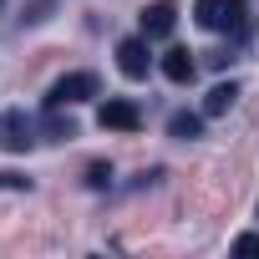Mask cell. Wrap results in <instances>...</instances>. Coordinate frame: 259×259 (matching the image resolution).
<instances>
[{
  "instance_id": "6da1fadb",
  "label": "cell",
  "mask_w": 259,
  "mask_h": 259,
  "mask_svg": "<svg viewBox=\"0 0 259 259\" xmlns=\"http://www.w3.org/2000/svg\"><path fill=\"white\" fill-rule=\"evenodd\" d=\"M92 97H102L97 71H71V76H61V81L46 92V107H76V102H92Z\"/></svg>"
},
{
  "instance_id": "7a4b0ae2",
  "label": "cell",
  "mask_w": 259,
  "mask_h": 259,
  "mask_svg": "<svg viewBox=\"0 0 259 259\" xmlns=\"http://www.w3.org/2000/svg\"><path fill=\"white\" fill-rule=\"evenodd\" d=\"M193 21L203 31H239L244 26V0H198Z\"/></svg>"
},
{
  "instance_id": "3957f363",
  "label": "cell",
  "mask_w": 259,
  "mask_h": 259,
  "mask_svg": "<svg viewBox=\"0 0 259 259\" xmlns=\"http://www.w3.org/2000/svg\"><path fill=\"white\" fill-rule=\"evenodd\" d=\"M97 122L107 127V133H138V127H143V107L127 102V97H107L97 107Z\"/></svg>"
},
{
  "instance_id": "277c9868",
  "label": "cell",
  "mask_w": 259,
  "mask_h": 259,
  "mask_svg": "<svg viewBox=\"0 0 259 259\" xmlns=\"http://www.w3.org/2000/svg\"><path fill=\"white\" fill-rule=\"evenodd\" d=\"M117 66H122V76H127V81H143V76L153 71L148 36H127V41H117Z\"/></svg>"
},
{
  "instance_id": "5b68a950",
  "label": "cell",
  "mask_w": 259,
  "mask_h": 259,
  "mask_svg": "<svg viewBox=\"0 0 259 259\" xmlns=\"http://www.w3.org/2000/svg\"><path fill=\"white\" fill-rule=\"evenodd\" d=\"M31 143H36V127H31L26 112H6L0 117V148L6 153H26Z\"/></svg>"
},
{
  "instance_id": "8992f818",
  "label": "cell",
  "mask_w": 259,
  "mask_h": 259,
  "mask_svg": "<svg viewBox=\"0 0 259 259\" xmlns=\"http://www.w3.org/2000/svg\"><path fill=\"white\" fill-rule=\"evenodd\" d=\"M173 26H178V6H173V0H153V6L143 11V36L148 41L173 36Z\"/></svg>"
},
{
  "instance_id": "52a82bcc",
  "label": "cell",
  "mask_w": 259,
  "mask_h": 259,
  "mask_svg": "<svg viewBox=\"0 0 259 259\" xmlns=\"http://www.w3.org/2000/svg\"><path fill=\"white\" fill-rule=\"evenodd\" d=\"M163 76H168V81H178V87H183V81H193V76H198V61H193V51L173 46V51L163 56Z\"/></svg>"
},
{
  "instance_id": "ba28073f",
  "label": "cell",
  "mask_w": 259,
  "mask_h": 259,
  "mask_svg": "<svg viewBox=\"0 0 259 259\" xmlns=\"http://www.w3.org/2000/svg\"><path fill=\"white\" fill-rule=\"evenodd\" d=\"M234 97H239V87H234V81H219V87L203 97V112H208V117H224V112L234 107Z\"/></svg>"
},
{
  "instance_id": "9c48e42d",
  "label": "cell",
  "mask_w": 259,
  "mask_h": 259,
  "mask_svg": "<svg viewBox=\"0 0 259 259\" xmlns=\"http://www.w3.org/2000/svg\"><path fill=\"white\" fill-rule=\"evenodd\" d=\"M168 133L188 143V138H198V133H203V117H193V112H173V122H168Z\"/></svg>"
},
{
  "instance_id": "30bf717a",
  "label": "cell",
  "mask_w": 259,
  "mask_h": 259,
  "mask_svg": "<svg viewBox=\"0 0 259 259\" xmlns=\"http://www.w3.org/2000/svg\"><path fill=\"white\" fill-rule=\"evenodd\" d=\"M46 133H51L56 143H66V138H76V122L61 117V107H46Z\"/></svg>"
},
{
  "instance_id": "8fae6325",
  "label": "cell",
  "mask_w": 259,
  "mask_h": 259,
  "mask_svg": "<svg viewBox=\"0 0 259 259\" xmlns=\"http://www.w3.org/2000/svg\"><path fill=\"white\" fill-rule=\"evenodd\" d=\"M107 183H112V168L107 163H92L87 168V188H107Z\"/></svg>"
},
{
  "instance_id": "7c38bea8",
  "label": "cell",
  "mask_w": 259,
  "mask_h": 259,
  "mask_svg": "<svg viewBox=\"0 0 259 259\" xmlns=\"http://www.w3.org/2000/svg\"><path fill=\"white\" fill-rule=\"evenodd\" d=\"M234 254H259V234H239L234 239Z\"/></svg>"
},
{
  "instance_id": "4fadbf2b",
  "label": "cell",
  "mask_w": 259,
  "mask_h": 259,
  "mask_svg": "<svg viewBox=\"0 0 259 259\" xmlns=\"http://www.w3.org/2000/svg\"><path fill=\"white\" fill-rule=\"evenodd\" d=\"M0 183L6 188H31V178H21V173H0Z\"/></svg>"
}]
</instances>
